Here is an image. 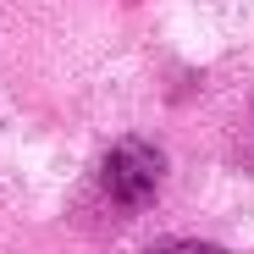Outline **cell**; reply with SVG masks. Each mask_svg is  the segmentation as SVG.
Listing matches in <instances>:
<instances>
[{
	"instance_id": "obj_1",
	"label": "cell",
	"mask_w": 254,
	"mask_h": 254,
	"mask_svg": "<svg viewBox=\"0 0 254 254\" xmlns=\"http://www.w3.org/2000/svg\"><path fill=\"white\" fill-rule=\"evenodd\" d=\"M160 172H166V166H160V149H155V144L122 138V144L105 155V166H100V183H105V193H111L122 210H138V204L155 199Z\"/></svg>"
},
{
	"instance_id": "obj_2",
	"label": "cell",
	"mask_w": 254,
	"mask_h": 254,
	"mask_svg": "<svg viewBox=\"0 0 254 254\" xmlns=\"http://www.w3.org/2000/svg\"><path fill=\"white\" fill-rule=\"evenodd\" d=\"M155 254H221V249H210V243H166Z\"/></svg>"
}]
</instances>
